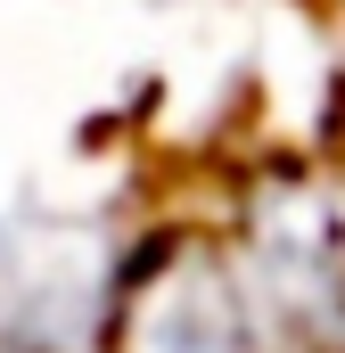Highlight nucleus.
<instances>
[{"label": "nucleus", "mask_w": 345, "mask_h": 353, "mask_svg": "<svg viewBox=\"0 0 345 353\" xmlns=\"http://www.w3.org/2000/svg\"><path fill=\"white\" fill-rule=\"evenodd\" d=\"M99 353H279L222 230H157L132 263Z\"/></svg>", "instance_id": "1"}]
</instances>
